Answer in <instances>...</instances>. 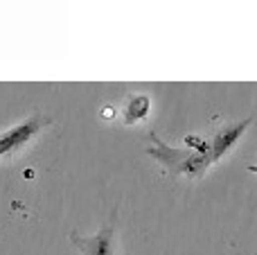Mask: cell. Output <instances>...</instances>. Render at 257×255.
Instances as JSON below:
<instances>
[{
  "mask_svg": "<svg viewBox=\"0 0 257 255\" xmlns=\"http://www.w3.org/2000/svg\"><path fill=\"white\" fill-rule=\"evenodd\" d=\"M149 149L147 154L154 156L160 165L167 167L169 174H187L192 179H201L203 172L210 167L212 158H210V152L208 154H201V152H194V149H176V147H169L160 140V136H156V131L149 134Z\"/></svg>",
  "mask_w": 257,
  "mask_h": 255,
  "instance_id": "1",
  "label": "cell"
},
{
  "mask_svg": "<svg viewBox=\"0 0 257 255\" xmlns=\"http://www.w3.org/2000/svg\"><path fill=\"white\" fill-rule=\"evenodd\" d=\"M48 124H50V117H45L43 113H34V115L27 117L25 122L3 131V134H0V156H7V154L21 149L23 145H27L39 131H43V126H48Z\"/></svg>",
  "mask_w": 257,
  "mask_h": 255,
  "instance_id": "2",
  "label": "cell"
},
{
  "mask_svg": "<svg viewBox=\"0 0 257 255\" xmlns=\"http://www.w3.org/2000/svg\"><path fill=\"white\" fill-rule=\"evenodd\" d=\"M113 219L97 230L95 235H79L77 230L70 233V242L81 255H115V237H113Z\"/></svg>",
  "mask_w": 257,
  "mask_h": 255,
  "instance_id": "3",
  "label": "cell"
},
{
  "mask_svg": "<svg viewBox=\"0 0 257 255\" xmlns=\"http://www.w3.org/2000/svg\"><path fill=\"white\" fill-rule=\"evenodd\" d=\"M250 122H253V115L246 117V120L226 124L223 129H219L217 134H214L212 145H210V158H212V163H217L221 156H226V154L230 152L237 143H239V138L244 136V131L250 126Z\"/></svg>",
  "mask_w": 257,
  "mask_h": 255,
  "instance_id": "4",
  "label": "cell"
},
{
  "mask_svg": "<svg viewBox=\"0 0 257 255\" xmlns=\"http://www.w3.org/2000/svg\"><path fill=\"white\" fill-rule=\"evenodd\" d=\"M149 108H151V99L147 95H133L126 102L124 111H122V122L124 124H136V122L145 120L149 115Z\"/></svg>",
  "mask_w": 257,
  "mask_h": 255,
  "instance_id": "5",
  "label": "cell"
},
{
  "mask_svg": "<svg viewBox=\"0 0 257 255\" xmlns=\"http://www.w3.org/2000/svg\"><path fill=\"white\" fill-rule=\"evenodd\" d=\"M248 172H253V174H257V165H248Z\"/></svg>",
  "mask_w": 257,
  "mask_h": 255,
  "instance_id": "6",
  "label": "cell"
}]
</instances>
